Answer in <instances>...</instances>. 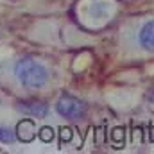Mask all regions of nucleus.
Instances as JSON below:
<instances>
[{
	"mask_svg": "<svg viewBox=\"0 0 154 154\" xmlns=\"http://www.w3.org/2000/svg\"><path fill=\"white\" fill-rule=\"evenodd\" d=\"M14 75L18 79V82L25 88L31 90H38L43 88L48 81V70L36 59L31 57H23L20 61H16L14 65Z\"/></svg>",
	"mask_w": 154,
	"mask_h": 154,
	"instance_id": "f257e3e1",
	"label": "nucleus"
},
{
	"mask_svg": "<svg viewBox=\"0 0 154 154\" xmlns=\"http://www.w3.org/2000/svg\"><path fill=\"white\" fill-rule=\"evenodd\" d=\"M56 111L63 118L68 120H79L86 115V104L82 100H79L72 95H63L57 102H56Z\"/></svg>",
	"mask_w": 154,
	"mask_h": 154,
	"instance_id": "f03ea898",
	"label": "nucleus"
},
{
	"mask_svg": "<svg viewBox=\"0 0 154 154\" xmlns=\"http://www.w3.org/2000/svg\"><path fill=\"white\" fill-rule=\"evenodd\" d=\"M16 109L23 115L36 116V118H43L48 113V106L45 102H38V100H27V102H18Z\"/></svg>",
	"mask_w": 154,
	"mask_h": 154,
	"instance_id": "7ed1b4c3",
	"label": "nucleus"
},
{
	"mask_svg": "<svg viewBox=\"0 0 154 154\" xmlns=\"http://www.w3.org/2000/svg\"><path fill=\"white\" fill-rule=\"evenodd\" d=\"M140 43L147 50H152L154 48V20L147 22L142 27V31H140Z\"/></svg>",
	"mask_w": 154,
	"mask_h": 154,
	"instance_id": "20e7f679",
	"label": "nucleus"
},
{
	"mask_svg": "<svg viewBox=\"0 0 154 154\" xmlns=\"http://www.w3.org/2000/svg\"><path fill=\"white\" fill-rule=\"evenodd\" d=\"M14 140H16L14 133L11 129H7V127H2L0 125V142L2 143H14Z\"/></svg>",
	"mask_w": 154,
	"mask_h": 154,
	"instance_id": "39448f33",
	"label": "nucleus"
}]
</instances>
